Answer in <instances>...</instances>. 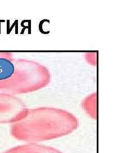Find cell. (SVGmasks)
Here are the masks:
<instances>
[{
    "label": "cell",
    "mask_w": 135,
    "mask_h": 153,
    "mask_svg": "<svg viewBox=\"0 0 135 153\" xmlns=\"http://www.w3.org/2000/svg\"><path fill=\"white\" fill-rule=\"evenodd\" d=\"M4 153H62L54 148L44 145L31 143L18 146L8 150Z\"/></svg>",
    "instance_id": "obj_3"
},
{
    "label": "cell",
    "mask_w": 135,
    "mask_h": 153,
    "mask_svg": "<svg viewBox=\"0 0 135 153\" xmlns=\"http://www.w3.org/2000/svg\"><path fill=\"white\" fill-rule=\"evenodd\" d=\"M15 72V66L11 61L0 58V81L10 78Z\"/></svg>",
    "instance_id": "obj_4"
},
{
    "label": "cell",
    "mask_w": 135,
    "mask_h": 153,
    "mask_svg": "<svg viewBox=\"0 0 135 153\" xmlns=\"http://www.w3.org/2000/svg\"><path fill=\"white\" fill-rule=\"evenodd\" d=\"M22 105L14 99L0 97V122L14 120L22 115Z\"/></svg>",
    "instance_id": "obj_2"
},
{
    "label": "cell",
    "mask_w": 135,
    "mask_h": 153,
    "mask_svg": "<svg viewBox=\"0 0 135 153\" xmlns=\"http://www.w3.org/2000/svg\"><path fill=\"white\" fill-rule=\"evenodd\" d=\"M77 126L76 119L68 113L56 109H41L31 112L13 126L11 132L19 140L39 142L65 136Z\"/></svg>",
    "instance_id": "obj_1"
}]
</instances>
